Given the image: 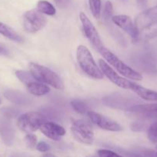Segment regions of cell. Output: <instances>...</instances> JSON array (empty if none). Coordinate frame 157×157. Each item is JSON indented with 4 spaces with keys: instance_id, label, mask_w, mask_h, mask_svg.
<instances>
[{
    "instance_id": "obj_1",
    "label": "cell",
    "mask_w": 157,
    "mask_h": 157,
    "mask_svg": "<svg viewBox=\"0 0 157 157\" xmlns=\"http://www.w3.org/2000/svg\"><path fill=\"white\" fill-rule=\"evenodd\" d=\"M76 59L80 68L90 78L102 80L104 77L91 54L90 51L85 45L80 44L76 49Z\"/></svg>"
},
{
    "instance_id": "obj_2",
    "label": "cell",
    "mask_w": 157,
    "mask_h": 157,
    "mask_svg": "<svg viewBox=\"0 0 157 157\" xmlns=\"http://www.w3.org/2000/svg\"><path fill=\"white\" fill-rule=\"evenodd\" d=\"M29 70L30 74L36 81L51 86L57 90H62L64 88V84L61 78L51 69L36 63L31 62L29 64Z\"/></svg>"
},
{
    "instance_id": "obj_3",
    "label": "cell",
    "mask_w": 157,
    "mask_h": 157,
    "mask_svg": "<svg viewBox=\"0 0 157 157\" xmlns=\"http://www.w3.org/2000/svg\"><path fill=\"white\" fill-rule=\"evenodd\" d=\"M99 53L105 58V60H106L107 62L111 66H112V67L121 75H123L126 78L134 80V81H141L143 79V75L141 74L125 64L116 55H114L112 52H110L106 48H103L100 51Z\"/></svg>"
},
{
    "instance_id": "obj_4",
    "label": "cell",
    "mask_w": 157,
    "mask_h": 157,
    "mask_svg": "<svg viewBox=\"0 0 157 157\" xmlns=\"http://www.w3.org/2000/svg\"><path fill=\"white\" fill-rule=\"evenodd\" d=\"M46 122H47L46 118L42 113L31 111L21 115L17 121V125L22 132L32 133L40 129Z\"/></svg>"
},
{
    "instance_id": "obj_5",
    "label": "cell",
    "mask_w": 157,
    "mask_h": 157,
    "mask_svg": "<svg viewBox=\"0 0 157 157\" xmlns=\"http://www.w3.org/2000/svg\"><path fill=\"white\" fill-rule=\"evenodd\" d=\"M71 131L78 142L86 145H91L94 141V131L90 124L84 120L73 121Z\"/></svg>"
},
{
    "instance_id": "obj_6",
    "label": "cell",
    "mask_w": 157,
    "mask_h": 157,
    "mask_svg": "<svg viewBox=\"0 0 157 157\" xmlns=\"http://www.w3.org/2000/svg\"><path fill=\"white\" fill-rule=\"evenodd\" d=\"M23 27L29 33H35L46 26L47 19L37 9H31L25 12L22 18Z\"/></svg>"
},
{
    "instance_id": "obj_7",
    "label": "cell",
    "mask_w": 157,
    "mask_h": 157,
    "mask_svg": "<svg viewBox=\"0 0 157 157\" xmlns=\"http://www.w3.org/2000/svg\"><path fill=\"white\" fill-rule=\"evenodd\" d=\"M79 18L86 37L88 38L92 47L99 52H100V51L104 48V45H103V41L99 35L97 29H95L94 25L84 12H80Z\"/></svg>"
},
{
    "instance_id": "obj_8",
    "label": "cell",
    "mask_w": 157,
    "mask_h": 157,
    "mask_svg": "<svg viewBox=\"0 0 157 157\" xmlns=\"http://www.w3.org/2000/svg\"><path fill=\"white\" fill-rule=\"evenodd\" d=\"M99 68L103 72V75H105L112 84L121 88L129 90L132 81L119 76L116 73V71L103 60L100 59L99 61Z\"/></svg>"
},
{
    "instance_id": "obj_9",
    "label": "cell",
    "mask_w": 157,
    "mask_h": 157,
    "mask_svg": "<svg viewBox=\"0 0 157 157\" xmlns=\"http://www.w3.org/2000/svg\"><path fill=\"white\" fill-rule=\"evenodd\" d=\"M87 116L94 124L103 130L112 132H119L123 130L122 127L118 123L95 111L90 110L87 113Z\"/></svg>"
},
{
    "instance_id": "obj_10",
    "label": "cell",
    "mask_w": 157,
    "mask_h": 157,
    "mask_svg": "<svg viewBox=\"0 0 157 157\" xmlns=\"http://www.w3.org/2000/svg\"><path fill=\"white\" fill-rule=\"evenodd\" d=\"M112 22L124 31L132 39H136L139 35V32L132 18L126 15H117L111 18Z\"/></svg>"
},
{
    "instance_id": "obj_11",
    "label": "cell",
    "mask_w": 157,
    "mask_h": 157,
    "mask_svg": "<svg viewBox=\"0 0 157 157\" xmlns=\"http://www.w3.org/2000/svg\"><path fill=\"white\" fill-rule=\"evenodd\" d=\"M127 110L140 118L157 120V104L133 105L129 107Z\"/></svg>"
},
{
    "instance_id": "obj_12",
    "label": "cell",
    "mask_w": 157,
    "mask_h": 157,
    "mask_svg": "<svg viewBox=\"0 0 157 157\" xmlns=\"http://www.w3.org/2000/svg\"><path fill=\"white\" fill-rule=\"evenodd\" d=\"M157 20V6L144 10L139 14L135 19V25L139 32H141L144 28Z\"/></svg>"
},
{
    "instance_id": "obj_13",
    "label": "cell",
    "mask_w": 157,
    "mask_h": 157,
    "mask_svg": "<svg viewBox=\"0 0 157 157\" xmlns=\"http://www.w3.org/2000/svg\"><path fill=\"white\" fill-rule=\"evenodd\" d=\"M39 130L46 137L55 141L60 140L66 134V130L63 127L53 122H46Z\"/></svg>"
},
{
    "instance_id": "obj_14",
    "label": "cell",
    "mask_w": 157,
    "mask_h": 157,
    "mask_svg": "<svg viewBox=\"0 0 157 157\" xmlns=\"http://www.w3.org/2000/svg\"><path fill=\"white\" fill-rule=\"evenodd\" d=\"M129 90H132L135 94H136L142 99L146 100L148 101H157V92L150 89L146 88L144 87L135 84V82L131 83Z\"/></svg>"
},
{
    "instance_id": "obj_15",
    "label": "cell",
    "mask_w": 157,
    "mask_h": 157,
    "mask_svg": "<svg viewBox=\"0 0 157 157\" xmlns=\"http://www.w3.org/2000/svg\"><path fill=\"white\" fill-rule=\"evenodd\" d=\"M0 135L6 145H11L13 141L14 132L9 121L0 120Z\"/></svg>"
},
{
    "instance_id": "obj_16",
    "label": "cell",
    "mask_w": 157,
    "mask_h": 157,
    "mask_svg": "<svg viewBox=\"0 0 157 157\" xmlns=\"http://www.w3.org/2000/svg\"><path fill=\"white\" fill-rule=\"evenodd\" d=\"M26 88L31 94L36 97L44 96L50 91V88L47 85L36 81H34L26 85Z\"/></svg>"
},
{
    "instance_id": "obj_17",
    "label": "cell",
    "mask_w": 157,
    "mask_h": 157,
    "mask_svg": "<svg viewBox=\"0 0 157 157\" xmlns=\"http://www.w3.org/2000/svg\"><path fill=\"white\" fill-rule=\"evenodd\" d=\"M0 34L7 38L8 39L15 41V42L20 43L23 41V38L17 32H15L9 25L1 22V21H0Z\"/></svg>"
},
{
    "instance_id": "obj_18",
    "label": "cell",
    "mask_w": 157,
    "mask_h": 157,
    "mask_svg": "<svg viewBox=\"0 0 157 157\" xmlns=\"http://www.w3.org/2000/svg\"><path fill=\"white\" fill-rule=\"evenodd\" d=\"M37 10L49 16H53L56 13V10L53 5L46 0H39L37 2Z\"/></svg>"
},
{
    "instance_id": "obj_19",
    "label": "cell",
    "mask_w": 157,
    "mask_h": 157,
    "mask_svg": "<svg viewBox=\"0 0 157 157\" xmlns=\"http://www.w3.org/2000/svg\"><path fill=\"white\" fill-rule=\"evenodd\" d=\"M157 35V20L149 24L139 32V35L145 39L154 38Z\"/></svg>"
},
{
    "instance_id": "obj_20",
    "label": "cell",
    "mask_w": 157,
    "mask_h": 157,
    "mask_svg": "<svg viewBox=\"0 0 157 157\" xmlns=\"http://www.w3.org/2000/svg\"><path fill=\"white\" fill-rule=\"evenodd\" d=\"M71 106L73 110L79 114H87L89 111H90L87 104L81 100H72L71 101Z\"/></svg>"
},
{
    "instance_id": "obj_21",
    "label": "cell",
    "mask_w": 157,
    "mask_h": 157,
    "mask_svg": "<svg viewBox=\"0 0 157 157\" xmlns=\"http://www.w3.org/2000/svg\"><path fill=\"white\" fill-rule=\"evenodd\" d=\"M89 6L94 18L99 19L100 18V15H101V0H89Z\"/></svg>"
},
{
    "instance_id": "obj_22",
    "label": "cell",
    "mask_w": 157,
    "mask_h": 157,
    "mask_svg": "<svg viewBox=\"0 0 157 157\" xmlns=\"http://www.w3.org/2000/svg\"><path fill=\"white\" fill-rule=\"evenodd\" d=\"M15 76L18 78V80H19L22 83L26 84V85H27V84H29V83L32 82V81H35V80L33 78V77L32 76V75H31L29 72L26 71H22V70L15 71Z\"/></svg>"
},
{
    "instance_id": "obj_23",
    "label": "cell",
    "mask_w": 157,
    "mask_h": 157,
    "mask_svg": "<svg viewBox=\"0 0 157 157\" xmlns=\"http://www.w3.org/2000/svg\"><path fill=\"white\" fill-rule=\"evenodd\" d=\"M112 14H113V6L110 1H106L103 9V19L106 21H108L112 18Z\"/></svg>"
},
{
    "instance_id": "obj_24",
    "label": "cell",
    "mask_w": 157,
    "mask_h": 157,
    "mask_svg": "<svg viewBox=\"0 0 157 157\" xmlns=\"http://www.w3.org/2000/svg\"><path fill=\"white\" fill-rule=\"evenodd\" d=\"M147 136L151 142L157 144V122L154 123L152 125L150 126L148 130Z\"/></svg>"
},
{
    "instance_id": "obj_25",
    "label": "cell",
    "mask_w": 157,
    "mask_h": 157,
    "mask_svg": "<svg viewBox=\"0 0 157 157\" xmlns=\"http://www.w3.org/2000/svg\"><path fill=\"white\" fill-rule=\"evenodd\" d=\"M25 141L26 144L29 148H34L36 147V143H37V137L35 135L32 134V133H28L25 136Z\"/></svg>"
},
{
    "instance_id": "obj_26",
    "label": "cell",
    "mask_w": 157,
    "mask_h": 157,
    "mask_svg": "<svg viewBox=\"0 0 157 157\" xmlns=\"http://www.w3.org/2000/svg\"><path fill=\"white\" fill-rule=\"evenodd\" d=\"M99 157H123L109 150H99L97 152Z\"/></svg>"
},
{
    "instance_id": "obj_27",
    "label": "cell",
    "mask_w": 157,
    "mask_h": 157,
    "mask_svg": "<svg viewBox=\"0 0 157 157\" xmlns=\"http://www.w3.org/2000/svg\"><path fill=\"white\" fill-rule=\"evenodd\" d=\"M36 149L38 151L42 152V153H46L49 150V146L44 141H41L36 144Z\"/></svg>"
},
{
    "instance_id": "obj_28",
    "label": "cell",
    "mask_w": 157,
    "mask_h": 157,
    "mask_svg": "<svg viewBox=\"0 0 157 157\" xmlns=\"http://www.w3.org/2000/svg\"><path fill=\"white\" fill-rule=\"evenodd\" d=\"M53 1L57 7L60 8V9H65L70 2V0H53Z\"/></svg>"
},
{
    "instance_id": "obj_29",
    "label": "cell",
    "mask_w": 157,
    "mask_h": 157,
    "mask_svg": "<svg viewBox=\"0 0 157 157\" xmlns=\"http://www.w3.org/2000/svg\"><path fill=\"white\" fill-rule=\"evenodd\" d=\"M143 157H157V151L152 150H144L142 153Z\"/></svg>"
},
{
    "instance_id": "obj_30",
    "label": "cell",
    "mask_w": 157,
    "mask_h": 157,
    "mask_svg": "<svg viewBox=\"0 0 157 157\" xmlns=\"http://www.w3.org/2000/svg\"><path fill=\"white\" fill-rule=\"evenodd\" d=\"M138 6L141 8H144L146 5V0H136Z\"/></svg>"
},
{
    "instance_id": "obj_31",
    "label": "cell",
    "mask_w": 157,
    "mask_h": 157,
    "mask_svg": "<svg viewBox=\"0 0 157 157\" xmlns=\"http://www.w3.org/2000/svg\"><path fill=\"white\" fill-rule=\"evenodd\" d=\"M0 55H9V52L6 51V49H5L4 48H2L0 46Z\"/></svg>"
},
{
    "instance_id": "obj_32",
    "label": "cell",
    "mask_w": 157,
    "mask_h": 157,
    "mask_svg": "<svg viewBox=\"0 0 157 157\" xmlns=\"http://www.w3.org/2000/svg\"><path fill=\"white\" fill-rule=\"evenodd\" d=\"M43 157H54V156H52V155H50V154H47V155H45Z\"/></svg>"
},
{
    "instance_id": "obj_33",
    "label": "cell",
    "mask_w": 157,
    "mask_h": 157,
    "mask_svg": "<svg viewBox=\"0 0 157 157\" xmlns=\"http://www.w3.org/2000/svg\"><path fill=\"white\" fill-rule=\"evenodd\" d=\"M1 103H2V101H1V100H0V104H1Z\"/></svg>"
},
{
    "instance_id": "obj_34",
    "label": "cell",
    "mask_w": 157,
    "mask_h": 157,
    "mask_svg": "<svg viewBox=\"0 0 157 157\" xmlns=\"http://www.w3.org/2000/svg\"><path fill=\"white\" fill-rule=\"evenodd\" d=\"M156 149H157V147H156Z\"/></svg>"
}]
</instances>
